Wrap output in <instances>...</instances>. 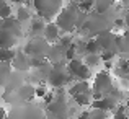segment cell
<instances>
[{
    "label": "cell",
    "mask_w": 129,
    "mask_h": 119,
    "mask_svg": "<svg viewBox=\"0 0 129 119\" xmlns=\"http://www.w3.org/2000/svg\"><path fill=\"white\" fill-rule=\"evenodd\" d=\"M16 56V51L13 49H2L0 47V62H12Z\"/></svg>",
    "instance_id": "484cf974"
},
{
    "label": "cell",
    "mask_w": 129,
    "mask_h": 119,
    "mask_svg": "<svg viewBox=\"0 0 129 119\" xmlns=\"http://www.w3.org/2000/svg\"><path fill=\"white\" fill-rule=\"evenodd\" d=\"M124 25H126L127 29H129V12L126 13V16H124Z\"/></svg>",
    "instance_id": "f35d334b"
},
{
    "label": "cell",
    "mask_w": 129,
    "mask_h": 119,
    "mask_svg": "<svg viewBox=\"0 0 129 119\" xmlns=\"http://www.w3.org/2000/svg\"><path fill=\"white\" fill-rule=\"evenodd\" d=\"M83 62L87 64L88 69H93V67H98L103 60H101V56L100 54H85V59Z\"/></svg>",
    "instance_id": "603a6c76"
},
{
    "label": "cell",
    "mask_w": 129,
    "mask_h": 119,
    "mask_svg": "<svg viewBox=\"0 0 129 119\" xmlns=\"http://www.w3.org/2000/svg\"><path fill=\"white\" fill-rule=\"evenodd\" d=\"M33 8L36 10V16L49 21L62 10V0H33Z\"/></svg>",
    "instance_id": "52a82bcc"
},
{
    "label": "cell",
    "mask_w": 129,
    "mask_h": 119,
    "mask_svg": "<svg viewBox=\"0 0 129 119\" xmlns=\"http://www.w3.org/2000/svg\"><path fill=\"white\" fill-rule=\"evenodd\" d=\"M126 108H127V116H129V96H127V101H126Z\"/></svg>",
    "instance_id": "ab89813d"
},
{
    "label": "cell",
    "mask_w": 129,
    "mask_h": 119,
    "mask_svg": "<svg viewBox=\"0 0 129 119\" xmlns=\"http://www.w3.org/2000/svg\"><path fill=\"white\" fill-rule=\"evenodd\" d=\"M72 80H74L72 75L67 70V62H60V64H56V65L51 67V72L47 75L46 82L52 88H64L67 85H70Z\"/></svg>",
    "instance_id": "5b68a950"
},
{
    "label": "cell",
    "mask_w": 129,
    "mask_h": 119,
    "mask_svg": "<svg viewBox=\"0 0 129 119\" xmlns=\"http://www.w3.org/2000/svg\"><path fill=\"white\" fill-rule=\"evenodd\" d=\"M15 18L18 20L20 23H25V21H28V20L31 18V15H29L28 8H26L25 5H21V7H18V10H16V16Z\"/></svg>",
    "instance_id": "4316f807"
},
{
    "label": "cell",
    "mask_w": 129,
    "mask_h": 119,
    "mask_svg": "<svg viewBox=\"0 0 129 119\" xmlns=\"http://www.w3.org/2000/svg\"><path fill=\"white\" fill-rule=\"evenodd\" d=\"M7 2V0H0V5H3V3H5Z\"/></svg>",
    "instance_id": "b9f144b4"
},
{
    "label": "cell",
    "mask_w": 129,
    "mask_h": 119,
    "mask_svg": "<svg viewBox=\"0 0 129 119\" xmlns=\"http://www.w3.org/2000/svg\"><path fill=\"white\" fill-rule=\"evenodd\" d=\"M51 46H52V44H49L41 36V38H31L28 43L25 44L23 51H25L31 59H46Z\"/></svg>",
    "instance_id": "ba28073f"
},
{
    "label": "cell",
    "mask_w": 129,
    "mask_h": 119,
    "mask_svg": "<svg viewBox=\"0 0 129 119\" xmlns=\"http://www.w3.org/2000/svg\"><path fill=\"white\" fill-rule=\"evenodd\" d=\"M12 67L13 70H18V72H28L31 69V57L25 52V51H16L15 59L12 60Z\"/></svg>",
    "instance_id": "7c38bea8"
},
{
    "label": "cell",
    "mask_w": 129,
    "mask_h": 119,
    "mask_svg": "<svg viewBox=\"0 0 129 119\" xmlns=\"http://www.w3.org/2000/svg\"><path fill=\"white\" fill-rule=\"evenodd\" d=\"M111 96H113L116 101H123L124 100V93L121 90H118V88H114V90L111 91Z\"/></svg>",
    "instance_id": "836d02e7"
},
{
    "label": "cell",
    "mask_w": 129,
    "mask_h": 119,
    "mask_svg": "<svg viewBox=\"0 0 129 119\" xmlns=\"http://www.w3.org/2000/svg\"><path fill=\"white\" fill-rule=\"evenodd\" d=\"M123 5H129V0H123Z\"/></svg>",
    "instance_id": "60d3db41"
},
{
    "label": "cell",
    "mask_w": 129,
    "mask_h": 119,
    "mask_svg": "<svg viewBox=\"0 0 129 119\" xmlns=\"http://www.w3.org/2000/svg\"><path fill=\"white\" fill-rule=\"evenodd\" d=\"M113 5V0H95V10L98 13H105Z\"/></svg>",
    "instance_id": "d4e9b609"
},
{
    "label": "cell",
    "mask_w": 129,
    "mask_h": 119,
    "mask_svg": "<svg viewBox=\"0 0 129 119\" xmlns=\"http://www.w3.org/2000/svg\"><path fill=\"white\" fill-rule=\"evenodd\" d=\"M46 111L49 114V119H69L72 114V109L67 101V95L62 90H59L54 100L46 106Z\"/></svg>",
    "instance_id": "7a4b0ae2"
},
{
    "label": "cell",
    "mask_w": 129,
    "mask_h": 119,
    "mask_svg": "<svg viewBox=\"0 0 129 119\" xmlns=\"http://www.w3.org/2000/svg\"><path fill=\"white\" fill-rule=\"evenodd\" d=\"M75 57H77V46H75V44H72V46H69L66 49V60L69 62V60L75 59Z\"/></svg>",
    "instance_id": "1f68e13d"
},
{
    "label": "cell",
    "mask_w": 129,
    "mask_h": 119,
    "mask_svg": "<svg viewBox=\"0 0 129 119\" xmlns=\"http://www.w3.org/2000/svg\"><path fill=\"white\" fill-rule=\"evenodd\" d=\"M46 25H47V23H44V20L39 18V16L33 18L31 23H29V33L33 34V38H41V36L44 34Z\"/></svg>",
    "instance_id": "ac0fdd59"
},
{
    "label": "cell",
    "mask_w": 129,
    "mask_h": 119,
    "mask_svg": "<svg viewBox=\"0 0 129 119\" xmlns=\"http://www.w3.org/2000/svg\"><path fill=\"white\" fill-rule=\"evenodd\" d=\"M46 59L49 60L51 65H56V64H60V62H67L66 60V47H62L59 43L52 44Z\"/></svg>",
    "instance_id": "5bb4252c"
},
{
    "label": "cell",
    "mask_w": 129,
    "mask_h": 119,
    "mask_svg": "<svg viewBox=\"0 0 129 119\" xmlns=\"http://www.w3.org/2000/svg\"><path fill=\"white\" fill-rule=\"evenodd\" d=\"M8 16H12V5L5 2L3 5H0V20H5Z\"/></svg>",
    "instance_id": "4dcf8cb0"
},
{
    "label": "cell",
    "mask_w": 129,
    "mask_h": 119,
    "mask_svg": "<svg viewBox=\"0 0 129 119\" xmlns=\"http://www.w3.org/2000/svg\"><path fill=\"white\" fill-rule=\"evenodd\" d=\"M0 29L12 33V34L16 36V38H20V36L23 34L21 23H20L15 16H8V18H5V20H0Z\"/></svg>",
    "instance_id": "4fadbf2b"
},
{
    "label": "cell",
    "mask_w": 129,
    "mask_h": 119,
    "mask_svg": "<svg viewBox=\"0 0 129 119\" xmlns=\"http://www.w3.org/2000/svg\"><path fill=\"white\" fill-rule=\"evenodd\" d=\"M118 104H119V101H116L111 95H108V96H103V98H100V100L91 101L90 106L95 108V109H103V111L108 113V111H114L118 108Z\"/></svg>",
    "instance_id": "9a60e30c"
},
{
    "label": "cell",
    "mask_w": 129,
    "mask_h": 119,
    "mask_svg": "<svg viewBox=\"0 0 129 119\" xmlns=\"http://www.w3.org/2000/svg\"><path fill=\"white\" fill-rule=\"evenodd\" d=\"M16 39L18 38H16L15 34L0 29V47H2V49H13L15 44H16Z\"/></svg>",
    "instance_id": "d6986e66"
},
{
    "label": "cell",
    "mask_w": 129,
    "mask_h": 119,
    "mask_svg": "<svg viewBox=\"0 0 129 119\" xmlns=\"http://www.w3.org/2000/svg\"><path fill=\"white\" fill-rule=\"evenodd\" d=\"M114 20L113 16L110 15L108 12L105 13H91V15H87V21H85V29L87 33H93L95 36H98L100 33H105V31H111V28L114 26Z\"/></svg>",
    "instance_id": "6da1fadb"
},
{
    "label": "cell",
    "mask_w": 129,
    "mask_h": 119,
    "mask_svg": "<svg viewBox=\"0 0 129 119\" xmlns=\"http://www.w3.org/2000/svg\"><path fill=\"white\" fill-rule=\"evenodd\" d=\"M91 90H93V93H91L93 101L95 100H100V98H103V96H108V95H111V91L114 90L111 73L108 72V70H100V72L95 75Z\"/></svg>",
    "instance_id": "277c9868"
},
{
    "label": "cell",
    "mask_w": 129,
    "mask_h": 119,
    "mask_svg": "<svg viewBox=\"0 0 129 119\" xmlns=\"http://www.w3.org/2000/svg\"><path fill=\"white\" fill-rule=\"evenodd\" d=\"M85 54H101V47H100V44H98L96 38L88 39L85 43Z\"/></svg>",
    "instance_id": "cb8c5ba5"
},
{
    "label": "cell",
    "mask_w": 129,
    "mask_h": 119,
    "mask_svg": "<svg viewBox=\"0 0 129 119\" xmlns=\"http://www.w3.org/2000/svg\"><path fill=\"white\" fill-rule=\"evenodd\" d=\"M36 98H44L47 95V88H46V85H38L36 87Z\"/></svg>",
    "instance_id": "d6a6232c"
},
{
    "label": "cell",
    "mask_w": 129,
    "mask_h": 119,
    "mask_svg": "<svg viewBox=\"0 0 129 119\" xmlns=\"http://www.w3.org/2000/svg\"><path fill=\"white\" fill-rule=\"evenodd\" d=\"M7 119H46V114L39 106L31 103H20L13 106Z\"/></svg>",
    "instance_id": "8992f818"
},
{
    "label": "cell",
    "mask_w": 129,
    "mask_h": 119,
    "mask_svg": "<svg viewBox=\"0 0 129 119\" xmlns=\"http://www.w3.org/2000/svg\"><path fill=\"white\" fill-rule=\"evenodd\" d=\"M26 83V77L23 72H18V70H13L12 75H10L7 85L3 87V95H13Z\"/></svg>",
    "instance_id": "30bf717a"
},
{
    "label": "cell",
    "mask_w": 129,
    "mask_h": 119,
    "mask_svg": "<svg viewBox=\"0 0 129 119\" xmlns=\"http://www.w3.org/2000/svg\"><path fill=\"white\" fill-rule=\"evenodd\" d=\"M96 41L101 47V52L103 51H111V52H116L118 54V49H116V43H118V36L111 31H105V33H100L96 36Z\"/></svg>",
    "instance_id": "8fae6325"
},
{
    "label": "cell",
    "mask_w": 129,
    "mask_h": 119,
    "mask_svg": "<svg viewBox=\"0 0 129 119\" xmlns=\"http://www.w3.org/2000/svg\"><path fill=\"white\" fill-rule=\"evenodd\" d=\"M113 119H129V116H127V108H126V104H118V108L114 109Z\"/></svg>",
    "instance_id": "83f0119b"
},
{
    "label": "cell",
    "mask_w": 129,
    "mask_h": 119,
    "mask_svg": "<svg viewBox=\"0 0 129 119\" xmlns=\"http://www.w3.org/2000/svg\"><path fill=\"white\" fill-rule=\"evenodd\" d=\"M105 64V70H110L111 67H113V62H111V60H108V62H103Z\"/></svg>",
    "instance_id": "74e56055"
},
{
    "label": "cell",
    "mask_w": 129,
    "mask_h": 119,
    "mask_svg": "<svg viewBox=\"0 0 129 119\" xmlns=\"http://www.w3.org/2000/svg\"><path fill=\"white\" fill-rule=\"evenodd\" d=\"M13 72L12 62H0V88H3Z\"/></svg>",
    "instance_id": "ffe728a7"
},
{
    "label": "cell",
    "mask_w": 129,
    "mask_h": 119,
    "mask_svg": "<svg viewBox=\"0 0 129 119\" xmlns=\"http://www.w3.org/2000/svg\"><path fill=\"white\" fill-rule=\"evenodd\" d=\"M80 10L77 3H72V5L66 7L59 12V15L56 16V25L59 26V29L66 33H70L77 28V20H79Z\"/></svg>",
    "instance_id": "3957f363"
},
{
    "label": "cell",
    "mask_w": 129,
    "mask_h": 119,
    "mask_svg": "<svg viewBox=\"0 0 129 119\" xmlns=\"http://www.w3.org/2000/svg\"><path fill=\"white\" fill-rule=\"evenodd\" d=\"M7 117H8V114H7V111L3 109L2 106H0V119H7Z\"/></svg>",
    "instance_id": "d590c367"
},
{
    "label": "cell",
    "mask_w": 129,
    "mask_h": 119,
    "mask_svg": "<svg viewBox=\"0 0 129 119\" xmlns=\"http://www.w3.org/2000/svg\"><path fill=\"white\" fill-rule=\"evenodd\" d=\"M93 7H95V0H80L79 2V10L82 13H87V15L90 10H93Z\"/></svg>",
    "instance_id": "f1b7e54d"
},
{
    "label": "cell",
    "mask_w": 129,
    "mask_h": 119,
    "mask_svg": "<svg viewBox=\"0 0 129 119\" xmlns=\"http://www.w3.org/2000/svg\"><path fill=\"white\" fill-rule=\"evenodd\" d=\"M88 91H91V87L88 82H83V80H77L75 83L70 85V88L67 90V93L70 95V96H77V95H83V93H88Z\"/></svg>",
    "instance_id": "e0dca14e"
},
{
    "label": "cell",
    "mask_w": 129,
    "mask_h": 119,
    "mask_svg": "<svg viewBox=\"0 0 129 119\" xmlns=\"http://www.w3.org/2000/svg\"><path fill=\"white\" fill-rule=\"evenodd\" d=\"M43 38L46 39L49 44L59 43V39H60V29H59V26H57L56 23H47V25H46V29H44Z\"/></svg>",
    "instance_id": "2e32d148"
},
{
    "label": "cell",
    "mask_w": 129,
    "mask_h": 119,
    "mask_svg": "<svg viewBox=\"0 0 129 119\" xmlns=\"http://www.w3.org/2000/svg\"><path fill=\"white\" fill-rule=\"evenodd\" d=\"M88 114H90V111H82L75 119H88Z\"/></svg>",
    "instance_id": "e575fe53"
},
{
    "label": "cell",
    "mask_w": 129,
    "mask_h": 119,
    "mask_svg": "<svg viewBox=\"0 0 129 119\" xmlns=\"http://www.w3.org/2000/svg\"><path fill=\"white\" fill-rule=\"evenodd\" d=\"M67 70L72 75V78L83 80V82H88L91 78V69H88L87 64L83 62V59H79V57L67 62Z\"/></svg>",
    "instance_id": "9c48e42d"
},
{
    "label": "cell",
    "mask_w": 129,
    "mask_h": 119,
    "mask_svg": "<svg viewBox=\"0 0 129 119\" xmlns=\"http://www.w3.org/2000/svg\"><path fill=\"white\" fill-rule=\"evenodd\" d=\"M12 2L13 3H18V5L21 7V5H26V3H28V0H12Z\"/></svg>",
    "instance_id": "8d00e7d4"
},
{
    "label": "cell",
    "mask_w": 129,
    "mask_h": 119,
    "mask_svg": "<svg viewBox=\"0 0 129 119\" xmlns=\"http://www.w3.org/2000/svg\"><path fill=\"white\" fill-rule=\"evenodd\" d=\"M116 49L118 54H129V29L124 31L123 36H118V43H116Z\"/></svg>",
    "instance_id": "44dd1931"
},
{
    "label": "cell",
    "mask_w": 129,
    "mask_h": 119,
    "mask_svg": "<svg viewBox=\"0 0 129 119\" xmlns=\"http://www.w3.org/2000/svg\"><path fill=\"white\" fill-rule=\"evenodd\" d=\"M88 119H108V113L103 109H95L91 108L90 114H88Z\"/></svg>",
    "instance_id": "f546056e"
},
{
    "label": "cell",
    "mask_w": 129,
    "mask_h": 119,
    "mask_svg": "<svg viewBox=\"0 0 129 119\" xmlns=\"http://www.w3.org/2000/svg\"><path fill=\"white\" fill-rule=\"evenodd\" d=\"M91 93H93V90L88 91V93H83V95H77V96H74L75 104H77V106H88V104H91V101H93Z\"/></svg>",
    "instance_id": "7402d4cb"
}]
</instances>
